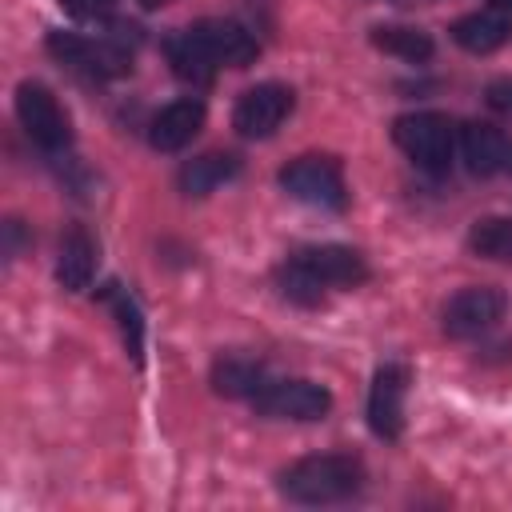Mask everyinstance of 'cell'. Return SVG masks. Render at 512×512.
Instances as JSON below:
<instances>
[{
	"instance_id": "obj_22",
	"label": "cell",
	"mask_w": 512,
	"mask_h": 512,
	"mask_svg": "<svg viewBox=\"0 0 512 512\" xmlns=\"http://www.w3.org/2000/svg\"><path fill=\"white\" fill-rule=\"evenodd\" d=\"M164 52H168V60H172L176 76H180V80H188V84H208V80H212V72H216V68H212V64H208L192 44H188V36H184V32H176V36L164 44Z\"/></svg>"
},
{
	"instance_id": "obj_19",
	"label": "cell",
	"mask_w": 512,
	"mask_h": 512,
	"mask_svg": "<svg viewBox=\"0 0 512 512\" xmlns=\"http://www.w3.org/2000/svg\"><path fill=\"white\" fill-rule=\"evenodd\" d=\"M372 44L396 60H408V64H420L432 56V36L412 28V24H380V28H372Z\"/></svg>"
},
{
	"instance_id": "obj_9",
	"label": "cell",
	"mask_w": 512,
	"mask_h": 512,
	"mask_svg": "<svg viewBox=\"0 0 512 512\" xmlns=\"http://www.w3.org/2000/svg\"><path fill=\"white\" fill-rule=\"evenodd\" d=\"M252 408L276 420H320L332 408V396L316 380H268Z\"/></svg>"
},
{
	"instance_id": "obj_12",
	"label": "cell",
	"mask_w": 512,
	"mask_h": 512,
	"mask_svg": "<svg viewBox=\"0 0 512 512\" xmlns=\"http://www.w3.org/2000/svg\"><path fill=\"white\" fill-rule=\"evenodd\" d=\"M460 152L476 176H512V136L496 124H464Z\"/></svg>"
},
{
	"instance_id": "obj_5",
	"label": "cell",
	"mask_w": 512,
	"mask_h": 512,
	"mask_svg": "<svg viewBox=\"0 0 512 512\" xmlns=\"http://www.w3.org/2000/svg\"><path fill=\"white\" fill-rule=\"evenodd\" d=\"M184 36L212 68H248L260 56L256 36L236 20H196Z\"/></svg>"
},
{
	"instance_id": "obj_11",
	"label": "cell",
	"mask_w": 512,
	"mask_h": 512,
	"mask_svg": "<svg viewBox=\"0 0 512 512\" xmlns=\"http://www.w3.org/2000/svg\"><path fill=\"white\" fill-rule=\"evenodd\" d=\"M296 264H304L324 288H356L368 280V264L348 244H308L292 252Z\"/></svg>"
},
{
	"instance_id": "obj_18",
	"label": "cell",
	"mask_w": 512,
	"mask_h": 512,
	"mask_svg": "<svg viewBox=\"0 0 512 512\" xmlns=\"http://www.w3.org/2000/svg\"><path fill=\"white\" fill-rule=\"evenodd\" d=\"M100 300L108 304V312L116 316V324H120V336H124V344H128V352H132V360L136 364H144V312H140V304L132 300V292L124 288V284H104L100 288Z\"/></svg>"
},
{
	"instance_id": "obj_4",
	"label": "cell",
	"mask_w": 512,
	"mask_h": 512,
	"mask_svg": "<svg viewBox=\"0 0 512 512\" xmlns=\"http://www.w3.org/2000/svg\"><path fill=\"white\" fill-rule=\"evenodd\" d=\"M280 184L292 200L308 204V208H324V212H340L348 204V188H344V172L336 160L328 156H300L280 172Z\"/></svg>"
},
{
	"instance_id": "obj_2",
	"label": "cell",
	"mask_w": 512,
	"mask_h": 512,
	"mask_svg": "<svg viewBox=\"0 0 512 512\" xmlns=\"http://www.w3.org/2000/svg\"><path fill=\"white\" fill-rule=\"evenodd\" d=\"M392 140L396 148L424 172L444 176L452 168V152H456V136H452V120L444 112H404L392 120Z\"/></svg>"
},
{
	"instance_id": "obj_20",
	"label": "cell",
	"mask_w": 512,
	"mask_h": 512,
	"mask_svg": "<svg viewBox=\"0 0 512 512\" xmlns=\"http://www.w3.org/2000/svg\"><path fill=\"white\" fill-rule=\"evenodd\" d=\"M468 248L484 260H512V216H484L468 232Z\"/></svg>"
},
{
	"instance_id": "obj_13",
	"label": "cell",
	"mask_w": 512,
	"mask_h": 512,
	"mask_svg": "<svg viewBox=\"0 0 512 512\" xmlns=\"http://www.w3.org/2000/svg\"><path fill=\"white\" fill-rule=\"evenodd\" d=\"M204 128V104L196 96H180L164 104L148 124V144L156 152H180L192 144V136Z\"/></svg>"
},
{
	"instance_id": "obj_6",
	"label": "cell",
	"mask_w": 512,
	"mask_h": 512,
	"mask_svg": "<svg viewBox=\"0 0 512 512\" xmlns=\"http://www.w3.org/2000/svg\"><path fill=\"white\" fill-rule=\"evenodd\" d=\"M48 52L68 64L72 72H84L92 80H112L124 76L132 68V56L112 44V40H92V36H76V32H52L48 36Z\"/></svg>"
},
{
	"instance_id": "obj_7",
	"label": "cell",
	"mask_w": 512,
	"mask_h": 512,
	"mask_svg": "<svg viewBox=\"0 0 512 512\" xmlns=\"http://www.w3.org/2000/svg\"><path fill=\"white\" fill-rule=\"evenodd\" d=\"M504 308H508V300L500 288H480V284L460 288L456 296H448V304L440 312V328L452 340H476L504 320Z\"/></svg>"
},
{
	"instance_id": "obj_16",
	"label": "cell",
	"mask_w": 512,
	"mask_h": 512,
	"mask_svg": "<svg viewBox=\"0 0 512 512\" xmlns=\"http://www.w3.org/2000/svg\"><path fill=\"white\" fill-rule=\"evenodd\" d=\"M268 380L272 376L256 360H248V356H224L212 368V388L220 396H228V400H256Z\"/></svg>"
},
{
	"instance_id": "obj_15",
	"label": "cell",
	"mask_w": 512,
	"mask_h": 512,
	"mask_svg": "<svg viewBox=\"0 0 512 512\" xmlns=\"http://www.w3.org/2000/svg\"><path fill=\"white\" fill-rule=\"evenodd\" d=\"M452 40H456L464 52L484 56V52H496V48H504V44L512 40V20H508L504 12H496V8H488V12H468V16H460V20L452 24Z\"/></svg>"
},
{
	"instance_id": "obj_8",
	"label": "cell",
	"mask_w": 512,
	"mask_h": 512,
	"mask_svg": "<svg viewBox=\"0 0 512 512\" xmlns=\"http://www.w3.org/2000/svg\"><path fill=\"white\" fill-rule=\"evenodd\" d=\"M292 112V88L288 84H276V80H264L256 88H248L236 108H232V128L244 136V140H264L272 136L284 116Z\"/></svg>"
},
{
	"instance_id": "obj_23",
	"label": "cell",
	"mask_w": 512,
	"mask_h": 512,
	"mask_svg": "<svg viewBox=\"0 0 512 512\" xmlns=\"http://www.w3.org/2000/svg\"><path fill=\"white\" fill-rule=\"evenodd\" d=\"M60 8L72 20H104L116 8V0H60Z\"/></svg>"
},
{
	"instance_id": "obj_17",
	"label": "cell",
	"mask_w": 512,
	"mask_h": 512,
	"mask_svg": "<svg viewBox=\"0 0 512 512\" xmlns=\"http://www.w3.org/2000/svg\"><path fill=\"white\" fill-rule=\"evenodd\" d=\"M236 172H240V160L232 152H204L180 168V188L188 196H208L220 184H228Z\"/></svg>"
},
{
	"instance_id": "obj_3",
	"label": "cell",
	"mask_w": 512,
	"mask_h": 512,
	"mask_svg": "<svg viewBox=\"0 0 512 512\" xmlns=\"http://www.w3.org/2000/svg\"><path fill=\"white\" fill-rule=\"evenodd\" d=\"M16 120L28 132V140L44 152H64L72 144V120L44 84L24 80L16 88Z\"/></svg>"
},
{
	"instance_id": "obj_10",
	"label": "cell",
	"mask_w": 512,
	"mask_h": 512,
	"mask_svg": "<svg viewBox=\"0 0 512 512\" xmlns=\"http://www.w3.org/2000/svg\"><path fill=\"white\" fill-rule=\"evenodd\" d=\"M404 400H408V368L380 364L368 388V428L380 440H396L404 432Z\"/></svg>"
},
{
	"instance_id": "obj_21",
	"label": "cell",
	"mask_w": 512,
	"mask_h": 512,
	"mask_svg": "<svg viewBox=\"0 0 512 512\" xmlns=\"http://www.w3.org/2000/svg\"><path fill=\"white\" fill-rule=\"evenodd\" d=\"M276 280H280V292L292 300V304H304V308H316L320 300H324V284L304 268V264H296L292 256L280 264V272H276Z\"/></svg>"
},
{
	"instance_id": "obj_1",
	"label": "cell",
	"mask_w": 512,
	"mask_h": 512,
	"mask_svg": "<svg viewBox=\"0 0 512 512\" xmlns=\"http://www.w3.org/2000/svg\"><path fill=\"white\" fill-rule=\"evenodd\" d=\"M360 484H364V468L344 452L304 456L280 472V496L292 504H340L356 496Z\"/></svg>"
},
{
	"instance_id": "obj_14",
	"label": "cell",
	"mask_w": 512,
	"mask_h": 512,
	"mask_svg": "<svg viewBox=\"0 0 512 512\" xmlns=\"http://www.w3.org/2000/svg\"><path fill=\"white\" fill-rule=\"evenodd\" d=\"M92 276H96V240H92L80 224H72V228L60 236L56 280H60V288H68V292H84V288L92 284Z\"/></svg>"
}]
</instances>
